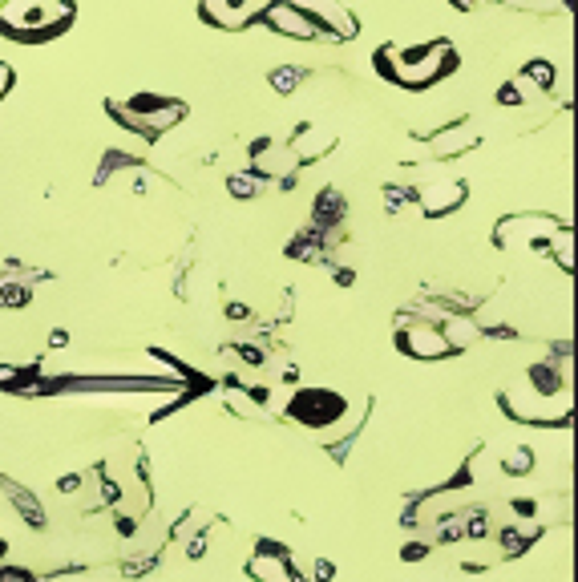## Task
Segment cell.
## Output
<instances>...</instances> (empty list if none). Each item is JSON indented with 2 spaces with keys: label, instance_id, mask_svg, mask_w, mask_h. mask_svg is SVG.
<instances>
[{
  "label": "cell",
  "instance_id": "cell-1",
  "mask_svg": "<svg viewBox=\"0 0 578 582\" xmlns=\"http://www.w3.org/2000/svg\"><path fill=\"white\" fill-rule=\"evenodd\" d=\"M376 69L401 89H429L441 77L457 69V49L445 37L421 41V45H380L376 49Z\"/></svg>",
  "mask_w": 578,
  "mask_h": 582
},
{
  "label": "cell",
  "instance_id": "cell-2",
  "mask_svg": "<svg viewBox=\"0 0 578 582\" xmlns=\"http://www.w3.org/2000/svg\"><path fill=\"white\" fill-rule=\"evenodd\" d=\"M73 0H5L0 33L13 41H53L73 25Z\"/></svg>",
  "mask_w": 578,
  "mask_h": 582
},
{
  "label": "cell",
  "instance_id": "cell-3",
  "mask_svg": "<svg viewBox=\"0 0 578 582\" xmlns=\"http://www.w3.org/2000/svg\"><path fill=\"white\" fill-rule=\"evenodd\" d=\"M566 231H570V227H562L554 215L530 211V215H506V219L494 227V243H498L502 251H510V255H546V259H550L554 243H558Z\"/></svg>",
  "mask_w": 578,
  "mask_h": 582
},
{
  "label": "cell",
  "instance_id": "cell-4",
  "mask_svg": "<svg viewBox=\"0 0 578 582\" xmlns=\"http://www.w3.org/2000/svg\"><path fill=\"white\" fill-rule=\"evenodd\" d=\"M110 114H114L126 130H134V134H142V138H158V134L174 130V126L182 122L186 106L178 102V97L138 93V97H130V102H114Z\"/></svg>",
  "mask_w": 578,
  "mask_h": 582
},
{
  "label": "cell",
  "instance_id": "cell-5",
  "mask_svg": "<svg viewBox=\"0 0 578 582\" xmlns=\"http://www.w3.org/2000/svg\"><path fill=\"white\" fill-rule=\"evenodd\" d=\"M348 401L336 388H300V393L287 401V417L308 425V429H332L336 421H344Z\"/></svg>",
  "mask_w": 578,
  "mask_h": 582
},
{
  "label": "cell",
  "instance_id": "cell-6",
  "mask_svg": "<svg viewBox=\"0 0 578 582\" xmlns=\"http://www.w3.org/2000/svg\"><path fill=\"white\" fill-rule=\"evenodd\" d=\"M287 5L320 29V41H352L360 33V21L344 9V0H287Z\"/></svg>",
  "mask_w": 578,
  "mask_h": 582
},
{
  "label": "cell",
  "instance_id": "cell-7",
  "mask_svg": "<svg viewBox=\"0 0 578 582\" xmlns=\"http://www.w3.org/2000/svg\"><path fill=\"white\" fill-rule=\"evenodd\" d=\"M397 348L405 356H413V360H445V356H453V344L445 340L441 324H433V320H409V316H401Z\"/></svg>",
  "mask_w": 578,
  "mask_h": 582
},
{
  "label": "cell",
  "instance_id": "cell-8",
  "mask_svg": "<svg viewBox=\"0 0 578 582\" xmlns=\"http://www.w3.org/2000/svg\"><path fill=\"white\" fill-rule=\"evenodd\" d=\"M296 154L287 150V142H275V138H263V142H255V150H251V174L255 178H263V182H279V186H292V178H296Z\"/></svg>",
  "mask_w": 578,
  "mask_h": 582
},
{
  "label": "cell",
  "instance_id": "cell-9",
  "mask_svg": "<svg viewBox=\"0 0 578 582\" xmlns=\"http://www.w3.org/2000/svg\"><path fill=\"white\" fill-rule=\"evenodd\" d=\"M267 5H271V0H203L199 13H203V21H207V25L239 33V29L255 25V21L263 17V9H267Z\"/></svg>",
  "mask_w": 578,
  "mask_h": 582
},
{
  "label": "cell",
  "instance_id": "cell-10",
  "mask_svg": "<svg viewBox=\"0 0 578 582\" xmlns=\"http://www.w3.org/2000/svg\"><path fill=\"white\" fill-rule=\"evenodd\" d=\"M247 574H251L255 582H308V578L300 574L296 558L287 554L283 546H275V542H259V550H255L251 562H247Z\"/></svg>",
  "mask_w": 578,
  "mask_h": 582
},
{
  "label": "cell",
  "instance_id": "cell-11",
  "mask_svg": "<svg viewBox=\"0 0 578 582\" xmlns=\"http://www.w3.org/2000/svg\"><path fill=\"white\" fill-rule=\"evenodd\" d=\"M413 203H417V211L425 219H445L465 203V182H457V178L425 182L421 190H413Z\"/></svg>",
  "mask_w": 578,
  "mask_h": 582
},
{
  "label": "cell",
  "instance_id": "cell-12",
  "mask_svg": "<svg viewBox=\"0 0 578 582\" xmlns=\"http://www.w3.org/2000/svg\"><path fill=\"white\" fill-rule=\"evenodd\" d=\"M259 21H263L271 33H279V37H292V41H320V29H316L300 9L287 5V0H271Z\"/></svg>",
  "mask_w": 578,
  "mask_h": 582
},
{
  "label": "cell",
  "instance_id": "cell-13",
  "mask_svg": "<svg viewBox=\"0 0 578 582\" xmlns=\"http://www.w3.org/2000/svg\"><path fill=\"white\" fill-rule=\"evenodd\" d=\"M477 126L473 122H453V126H445V130H433V138H429V150H433V158H441V162H449V158H457V154H465V150H473L477 146Z\"/></svg>",
  "mask_w": 578,
  "mask_h": 582
},
{
  "label": "cell",
  "instance_id": "cell-14",
  "mask_svg": "<svg viewBox=\"0 0 578 582\" xmlns=\"http://www.w3.org/2000/svg\"><path fill=\"white\" fill-rule=\"evenodd\" d=\"M332 146H336V134L324 130V126H304L292 142H287V150L296 154V162H320V158H328Z\"/></svg>",
  "mask_w": 578,
  "mask_h": 582
},
{
  "label": "cell",
  "instance_id": "cell-15",
  "mask_svg": "<svg viewBox=\"0 0 578 582\" xmlns=\"http://www.w3.org/2000/svg\"><path fill=\"white\" fill-rule=\"evenodd\" d=\"M538 97H546V93L518 69V73L498 89V106H530V102H538Z\"/></svg>",
  "mask_w": 578,
  "mask_h": 582
},
{
  "label": "cell",
  "instance_id": "cell-16",
  "mask_svg": "<svg viewBox=\"0 0 578 582\" xmlns=\"http://www.w3.org/2000/svg\"><path fill=\"white\" fill-rule=\"evenodd\" d=\"M522 73H526V77H530L542 93H550V89H554V81H558L554 61H542V57H538V61H530V65H522Z\"/></svg>",
  "mask_w": 578,
  "mask_h": 582
},
{
  "label": "cell",
  "instance_id": "cell-17",
  "mask_svg": "<svg viewBox=\"0 0 578 582\" xmlns=\"http://www.w3.org/2000/svg\"><path fill=\"white\" fill-rule=\"evenodd\" d=\"M5 485H9V498H13L17 506H21V514H25V522H33V526H41V522H45V510H41V502H33V498H29L25 490H17V485H13V481H5Z\"/></svg>",
  "mask_w": 578,
  "mask_h": 582
},
{
  "label": "cell",
  "instance_id": "cell-18",
  "mask_svg": "<svg viewBox=\"0 0 578 582\" xmlns=\"http://www.w3.org/2000/svg\"><path fill=\"white\" fill-rule=\"evenodd\" d=\"M259 186H267V182L255 178L251 170L247 174H231V182H227V190H235V199H251V194H259Z\"/></svg>",
  "mask_w": 578,
  "mask_h": 582
},
{
  "label": "cell",
  "instance_id": "cell-19",
  "mask_svg": "<svg viewBox=\"0 0 578 582\" xmlns=\"http://www.w3.org/2000/svg\"><path fill=\"white\" fill-rule=\"evenodd\" d=\"M530 465H534V457H530V449H526V445H522V449H510V457L502 461V469H506V473H526Z\"/></svg>",
  "mask_w": 578,
  "mask_h": 582
},
{
  "label": "cell",
  "instance_id": "cell-20",
  "mask_svg": "<svg viewBox=\"0 0 578 582\" xmlns=\"http://www.w3.org/2000/svg\"><path fill=\"white\" fill-rule=\"evenodd\" d=\"M296 81H300V73H292V69H279L275 73V89H292Z\"/></svg>",
  "mask_w": 578,
  "mask_h": 582
},
{
  "label": "cell",
  "instance_id": "cell-21",
  "mask_svg": "<svg viewBox=\"0 0 578 582\" xmlns=\"http://www.w3.org/2000/svg\"><path fill=\"white\" fill-rule=\"evenodd\" d=\"M9 89H13V69H9L5 61H0V97H5Z\"/></svg>",
  "mask_w": 578,
  "mask_h": 582
},
{
  "label": "cell",
  "instance_id": "cell-22",
  "mask_svg": "<svg viewBox=\"0 0 578 582\" xmlns=\"http://www.w3.org/2000/svg\"><path fill=\"white\" fill-rule=\"evenodd\" d=\"M5 550H9V542H5V538H0V554H5Z\"/></svg>",
  "mask_w": 578,
  "mask_h": 582
}]
</instances>
